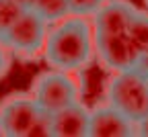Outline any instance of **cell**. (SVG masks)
<instances>
[{"instance_id":"15","label":"cell","mask_w":148,"mask_h":137,"mask_svg":"<svg viewBox=\"0 0 148 137\" xmlns=\"http://www.w3.org/2000/svg\"><path fill=\"white\" fill-rule=\"evenodd\" d=\"M6 49H8V47H6L4 43H0V78L6 76V72L10 70V55H8Z\"/></svg>"},{"instance_id":"20","label":"cell","mask_w":148,"mask_h":137,"mask_svg":"<svg viewBox=\"0 0 148 137\" xmlns=\"http://www.w3.org/2000/svg\"><path fill=\"white\" fill-rule=\"evenodd\" d=\"M105 2H107V0H105Z\"/></svg>"},{"instance_id":"2","label":"cell","mask_w":148,"mask_h":137,"mask_svg":"<svg viewBox=\"0 0 148 137\" xmlns=\"http://www.w3.org/2000/svg\"><path fill=\"white\" fill-rule=\"evenodd\" d=\"M107 102L121 111L134 123L148 117V74L144 70L127 68L115 72L105 88Z\"/></svg>"},{"instance_id":"3","label":"cell","mask_w":148,"mask_h":137,"mask_svg":"<svg viewBox=\"0 0 148 137\" xmlns=\"http://www.w3.org/2000/svg\"><path fill=\"white\" fill-rule=\"evenodd\" d=\"M78 84L74 82V78L68 76L64 70H49L37 76L35 86H33V98L39 104L43 113H58L68 104L78 102Z\"/></svg>"},{"instance_id":"11","label":"cell","mask_w":148,"mask_h":137,"mask_svg":"<svg viewBox=\"0 0 148 137\" xmlns=\"http://www.w3.org/2000/svg\"><path fill=\"white\" fill-rule=\"evenodd\" d=\"M25 10L27 8L16 0H0V39L12 29V25L23 16Z\"/></svg>"},{"instance_id":"9","label":"cell","mask_w":148,"mask_h":137,"mask_svg":"<svg viewBox=\"0 0 148 137\" xmlns=\"http://www.w3.org/2000/svg\"><path fill=\"white\" fill-rule=\"evenodd\" d=\"M53 137H88L90 111L82 102H74L51 115Z\"/></svg>"},{"instance_id":"16","label":"cell","mask_w":148,"mask_h":137,"mask_svg":"<svg viewBox=\"0 0 148 137\" xmlns=\"http://www.w3.org/2000/svg\"><path fill=\"white\" fill-rule=\"evenodd\" d=\"M136 135H140V137H148V117H144L142 121L136 123Z\"/></svg>"},{"instance_id":"5","label":"cell","mask_w":148,"mask_h":137,"mask_svg":"<svg viewBox=\"0 0 148 137\" xmlns=\"http://www.w3.org/2000/svg\"><path fill=\"white\" fill-rule=\"evenodd\" d=\"M95 53L99 62L113 72L136 68L142 57V51L134 45L127 33H105V31H95Z\"/></svg>"},{"instance_id":"1","label":"cell","mask_w":148,"mask_h":137,"mask_svg":"<svg viewBox=\"0 0 148 137\" xmlns=\"http://www.w3.org/2000/svg\"><path fill=\"white\" fill-rule=\"evenodd\" d=\"M95 55V31L84 16H66L47 35L43 47L45 62L56 70H80L92 62Z\"/></svg>"},{"instance_id":"13","label":"cell","mask_w":148,"mask_h":137,"mask_svg":"<svg viewBox=\"0 0 148 137\" xmlns=\"http://www.w3.org/2000/svg\"><path fill=\"white\" fill-rule=\"evenodd\" d=\"M70 14L74 16H95L97 10L105 4V0H68Z\"/></svg>"},{"instance_id":"6","label":"cell","mask_w":148,"mask_h":137,"mask_svg":"<svg viewBox=\"0 0 148 137\" xmlns=\"http://www.w3.org/2000/svg\"><path fill=\"white\" fill-rule=\"evenodd\" d=\"M43 111L31 96H10L0 106V131L8 137H27L31 125Z\"/></svg>"},{"instance_id":"12","label":"cell","mask_w":148,"mask_h":137,"mask_svg":"<svg viewBox=\"0 0 148 137\" xmlns=\"http://www.w3.org/2000/svg\"><path fill=\"white\" fill-rule=\"evenodd\" d=\"M130 39L134 41V45L144 53L146 47H148V14L140 12L136 14V18L132 21V25H130V31H127Z\"/></svg>"},{"instance_id":"19","label":"cell","mask_w":148,"mask_h":137,"mask_svg":"<svg viewBox=\"0 0 148 137\" xmlns=\"http://www.w3.org/2000/svg\"><path fill=\"white\" fill-rule=\"evenodd\" d=\"M146 4H148V0H146Z\"/></svg>"},{"instance_id":"14","label":"cell","mask_w":148,"mask_h":137,"mask_svg":"<svg viewBox=\"0 0 148 137\" xmlns=\"http://www.w3.org/2000/svg\"><path fill=\"white\" fill-rule=\"evenodd\" d=\"M27 137H53V123H51V115L41 113L37 117V121L31 125Z\"/></svg>"},{"instance_id":"8","label":"cell","mask_w":148,"mask_h":137,"mask_svg":"<svg viewBox=\"0 0 148 137\" xmlns=\"http://www.w3.org/2000/svg\"><path fill=\"white\" fill-rule=\"evenodd\" d=\"M138 10L125 0H107L95 14V31L127 33Z\"/></svg>"},{"instance_id":"17","label":"cell","mask_w":148,"mask_h":137,"mask_svg":"<svg viewBox=\"0 0 148 137\" xmlns=\"http://www.w3.org/2000/svg\"><path fill=\"white\" fill-rule=\"evenodd\" d=\"M138 68H140V70H144V72L148 74V47H146V51H144V53H142V57H140Z\"/></svg>"},{"instance_id":"18","label":"cell","mask_w":148,"mask_h":137,"mask_svg":"<svg viewBox=\"0 0 148 137\" xmlns=\"http://www.w3.org/2000/svg\"><path fill=\"white\" fill-rule=\"evenodd\" d=\"M16 2H21L25 8H33L35 6V2H37V0H16Z\"/></svg>"},{"instance_id":"7","label":"cell","mask_w":148,"mask_h":137,"mask_svg":"<svg viewBox=\"0 0 148 137\" xmlns=\"http://www.w3.org/2000/svg\"><path fill=\"white\" fill-rule=\"evenodd\" d=\"M136 135V123L117 111L113 104H103L90 111L88 137H132Z\"/></svg>"},{"instance_id":"10","label":"cell","mask_w":148,"mask_h":137,"mask_svg":"<svg viewBox=\"0 0 148 137\" xmlns=\"http://www.w3.org/2000/svg\"><path fill=\"white\" fill-rule=\"evenodd\" d=\"M33 8L39 12L45 21H49V23L64 21L66 16H70V4H68V0H37Z\"/></svg>"},{"instance_id":"4","label":"cell","mask_w":148,"mask_h":137,"mask_svg":"<svg viewBox=\"0 0 148 137\" xmlns=\"http://www.w3.org/2000/svg\"><path fill=\"white\" fill-rule=\"evenodd\" d=\"M47 25L49 21H45L35 8H27L23 16L12 25V29L0 39V43H4L14 53L35 55L39 49L45 47L47 35H49Z\"/></svg>"}]
</instances>
